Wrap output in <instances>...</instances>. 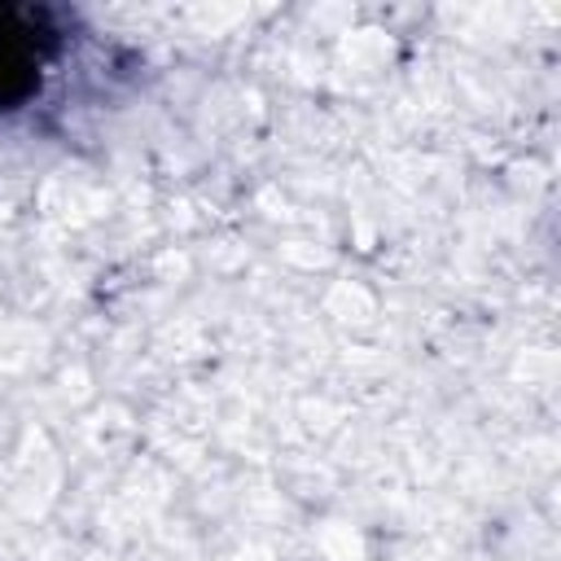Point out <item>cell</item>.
<instances>
[{
    "label": "cell",
    "mask_w": 561,
    "mask_h": 561,
    "mask_svg": "<svg viewBox=\"0 0 561 561\" xmlns=\"http://www.w3.org/2000/svg\"><path fill=\"white\" fill-rule=\"evenodd\" d=\"M57 44L61 31L53 26L48 9H0V110H18L39 88Z\"/></svg>",
    "instance_id": "6da1fadb"
}]
</instances>
